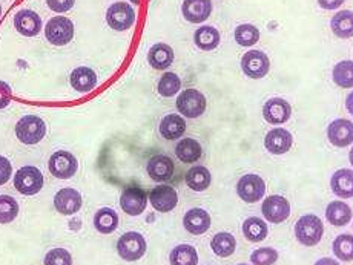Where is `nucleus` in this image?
Here are the masks:
<instances>
[{"instance_id": "f257e3e1", "label": "nucleus", "mask_w": 353, "mask_h": 265, "mask_svg": "<svg viewBox=\"0 0 353 265\" xmlns=\"http://www.w3.org/2000/svg\"><path fill=\"white\" fill-rule=\"evenodd\" d=\"M46 125L37 115H25L16 125V135L20 142L26 146H34L45 138Z\"/></svg>"}, {"instance_id": "f03ea898", "label": "nucleus", "mask_w": 353, "mask_h": 265, "mask_svg": "<svg viewBox=\"0 0 353 265\" xmlns=\"http://www.w3.org/2000/svg\"><path fill=\"white\" fill-rule=\"evenodd\" d=\"M324 233V226L321 220L315 215H304L298 220L295 226V236L303 246H316L320 244Z\"/></svg>"}, {"instance_id": "7ed1b4c3", "label": "nucleus", "mask_w": 353, "mask_h": 265, "mask_svg": "<svg viewBox=\"0 0 353 265\" xmlns=\"http://www.w3.org/2000/svg\"><path fill=\"white\" fill-rule=\"evenodd\" d=\"M43 175L34 166L20 167L14 176V187L17 192L26 196H32L39 193L43 187Z\"/></svg>"}, {"instance_id": "20e7f679", "label": "nucleus", "mask_w": 353, "mask_h": 265, "mask_svg": "<svg viewBox=\"0 0 353 265\" xmlns=\"http://www.w3.org/2000/svg\"><path fill=\"white\" fill-rule=\"evenodd\" d=\"M46 40L54 46H65L74 37V23L65 16L52 17L45 26Z\"/></svg>"}, {"instance_id": "39448f33", "label": "nucleus", "mask_w": 353, "mask_h": 265, "mask_svg": "<svg viewBox=\"0 0 353 265\" xmlns=\"http://www.w3.org/2000/svg\"><path fill=\"white\" fill-rule=\"evenodd\" d=\"M176 109L186 118H199L206 111V97L196 89L183 91L176 98Z\"/></svg>"}, {"instance_id": "423d86ee", "label": "nucleus", "mask_w": 353, "mask_h": 265, "mask_svg": "<svg viewBox=\"0 0 353 265\" xmlns=\"http://www.w3.org/2000/svg\"><path fill=\"white\" fill-rule=\"evenodd\" d=\"M135 19H137V14L132 6L126 2L112 3L106 12V22L115 31H128L132 28Z\"/></svg>"}, {"instance_id": "0eeeda50", "label": "nucleus", "mask_w": 353, "mask_h": 265, "mask_svg": "<svg viewBox=\"0 0 353 265\" xmlns=\"http://www.w3.org/2000/svg\"><path fill=\"white\" fill-rule=\"evenodd\" d=\"M117 251L125 261H139L146 253L145 237L137 232H128L117 242Z\"/></svg>"}, {"instance_id": "6e6552de", "label": "nucleus", "mask_w": 353, "mask_h": 265, "mask_svg": "<svg viewBox=\"0 0 353 265\" xmlns=\"http://www.w3.org/2000/svg\"><path fill=\"white\" fill-rule=\"evenodd\" d=\"M50 172L59 180H70L79 169L77 158L68 151H57L50 158Z\"/></svg>"}, {"instance_id": "1a4fd4ad", "label": "nucleus", "mask_w": 353, "mask_h": 265, "mask_svg": "<svg viewBox=\"0 0 353 265\" xmlns=\"http://www.w3.org/2000/svg\"><path fill=\"white\" fill-rule=\"evenodd\" d=\"M264 192H266V184H264L261 176L255 173L241 176L239 184H236V193L244 202L249 204L260 201L264 196Z\"/></svg>"}, {"instance_id": "9d476101", "label": "nucleus", "mask_w": 353, "mask_h": 265, "mask_svg": "<svg viewBox=\"0 0 353 265\" xmlns=\"http://www.w3.org/2000/svg\"><path fill=\"white\" fill-rule=\"evenodd\" d=\"M270 60L261 51H249L241 59V70L250 78H263L268 76Z\"/></svg>"}, {"instance_id": "9b49d317", "label": "nucleus", "mask_w": 353, "mask_h": 265, "mask_svg": "<svg viewBox=\"0 0 353 265\" xmlns=\"http://www.w3.org/2000/svg\"><path fill=\"white\" fill-rule=\"evenodd\" d=\"M148 195L140 187H128L120 196V206L123 212L131 216H139L145 212Z\"/></svg>"}, {"instance_id": "f8f14e48", "label": "nucleus", "mask_w": 353, "mask_h": 265, "mask_svg": "<svg viewBox=\"0 0 353 265\" xmlns=\"http://www.w3.org/2000/svg\"><path fill=\"white\" fill-rule=\"evenodd\" d=\"M263 215L264 218L274 224L284 222L290 215V204L284 196L272 195L263 202Z\"/></svg>"}, {"instance_id": "ddd939ff", "label": "nucleus", "mask_w": 353, "mask_h": 265, "mask_svg": "<svg viewBox=\"0 0 353 265\" xmlns=\"http://www.w3.org/2000/svg\"><path fill=\"white\" fill-rule=\"evenodd\" d=\"M149 201H151L152 207L161 213L171 212L176 207V202H179V195H176L175 189L168 184H160L152 192L149 193Z\"/></svg>"}, {"instance_id": "4468645a", "label": "nucleus", "mask_w": 353, "mask_h": 265, "mask_svg": "<svg viewBox=\"0 0 353 265\" xmlns=\"http://www.w3.org/2000/svg\"><path fill=\"white\" fill-rule=\"evenodd\" d=\"M327 138L336 147H347L353 142V123L345 118L332 121L327 127Z\"/></svg>"}, {"instance_id": "2eb2a0df", "label": "nucleus", "mask_w": 353, "mask_h": 265, "mask_svg": "<svg viewBox=\"0 0 353 265\" xmlns=\"http://www.w3.org/2000/svg\"><path fill=\"white\" fill-rule=\"evenodd\" d=\"M264 120L272 125H283L290 118L292 107L284 98H270L263 107Z\"/></svg>"}, {"instance_id": "dca6fc26", "label": "nucleus", "mask_w": 353, "mask_h": 265, "mask_svg": "<svg viewBox=\"0 0 353 265\" xmlns=\"http://www.w3.org/2000/svg\"><path fill=\"white\" fill-rule=\"evenodd\" d=\"M54 207L62 215H74L81 209V195L76 189H62L54 196Z\"/></svg>"}, {"instance_id": "f3484780", "label": "nucleus", "mask_w": 353, "mask_h": 265, "mask_svg": "<svg viewBox=\"0 0 353 265\" xmlns=\"http://www.w3.org/2000/svg\"><path fill=\"white\" fill-rule=\"evenodd\" d=\"M148 175L151 176L154 181L165 182L172 178L175 166L174 161L166 155H155L148 162Z\"/></svg>"}, {"instance_id": "a211bd4d", "label": "nucleus", "mask_w": 353, "mask_h": 265, "mask_svg": "<svg viewBox=\"0 0 353 265\" xmlns=\"http://www.w3.org/2000/svg\"><path fill=\"white\" fill-rule=\"evenodd\" d=\"M181 11L188 22L203 23L212 12V2L210 0H185Z\"/></svg>"}, {"instance_id": "6ab92c4d", "label": "nucleus", "mask_w": 353, "mask_h": 265, "mask_svg": "<svg viewBox=\"0 0 353 265\" xmlns=\"http://www.w3.org/2000/svg\"><path fill=\"white\" fill-rule=\"evenodd\" d=\"M14 26L17 32L22 34L25 37H34L37 36L42 30V19L31 10H22L14 16Z\"/></svg>"}, {"instance_id": "aec40b11", "label": "nucleus", "mask_w": 353, "mask_h": 265, "mask_svg": "<svg viewBox=\"0 0 353 265\" xmlns=\"http://www.w3.org/2000/svg\"><path fill=\"white\" fill-rule=\"evenodd\" d=\"M292 142H294L292 134L281 127H276L274 131H270L266 135V138H264V146H266L268 151L274 155H283L289 152Z\"/></svg>"}, {"instance_id": "412c9836", "label": "nucleus", "mask_w": 353, "mask_h": 265, "mask_svg": "<svg viewBox=\"0 0 353 265\" xmlns=\"http://www.w3.org/2000/svg\"><path fill=\"white\" fill-rule=\"evenodd\" d=\"M71 86L80 94H88L94 91V87L97 86V74L94 72L91 67L81 66V67H76L71 72Z\"/></svg>"}, {"instance_id": "4be33fe9", "label": "nucleus", "mask_w": 353, "mask_h": 265, "mask_svg": "<svg viewBox=\"0 0 353 265\" xmlns=\"http://www.w3.org/2000/svg\"><path fill=\"white\" fill-rule=\"evenodd\" d=\"M183 226L192 235L206 233L210 227V216L203 209H192L183 218Z\"/></svg>"}, {"instance_id": "5701e85b", "label": "nucleus", "mask_w": 353, "mask_h": 265, "mask_svg": "<svg viewBox=\"0 0 353 265\" xmlns=\"http://www.w3.org/2000/svg\"><path fill=\"white\" fill-rule=\"evenodd\" d=\"M148 62L154 70L165 71L174 62L172 47L166 43H155L148 54Z\"/></svg>"}, {"instance_id": "b1692460", "label": "nucleus", "mask_w": 353, "mask_h": 265, "mask_svg": "<svg viewBox=\"0 0 353 265\" xmlns=\"http://www.w3.org/2000/svg\"><path fill=\"white\" fill-rule=\"evenodd\" d=\"M330 187L339 198H353V171L349 169H341L332 175Z\"/></svg>"}, {"instance_id": "393cba45", "label": "nucleus", "mask_w": 353, "mask_h": 265, "mask_svg": "<svg viewBox=\"0 0 353 265\" xmlns=\"http://www.w3.org/2000/svg\"><path fill=\"white\" fill-rule=\"evenodd\" d=\"M186 132V121L176 114H169L160 123V134L165 140H179Z\"/></svg>"}, {"instance_id": "a878e982", "label": "nucleus", "mask_w": 353, "mask_h": 265, "mask_svg": "<svg viewBox=\"0 0 353 265\" xmlns=\"http://www.w3.org/2000/svg\"><path fill=\"white\" fill-rule=\"evenodd\" d=\"M201 146L200 142L194 138H183L175 147V155L181 162L192 165L201 158Z\"/></svg>"}, {"instance_id": "bb28decb", "label": "nucleus", "mask_w": 353, "mask_h": 265, "mask_svg": "<svg viewBox=\"0 0 353 265\" xmlns=\"http://www.w3.org/2000/svg\"><path fill=\"white\" fill-rule=\"evenodd\" d=\"M325 218L335 227L347 226L352 220V209L343 201H334L325 210Z\"/></svg>"}, {"instance_id": "cd10ccee", "label": "nucleus", "mask_w": 353, "mask_h": 265, "mask_svg": "<svg viewBox=\"0 0 353 265\" xmlns=\"http://www.w3.org/2000/svg\"><path fill=\"white\" fill-rule=\"evenodd\" d=\"M210 181H212V176L205 166H195L189 169L186 173V184L195 192H205L210 186Z\"/></svg>"}, {"instance_id": "c85d7f7f", "label": "nucleus", "mask_w": 353, "mask_h": 265, "mask_svg": "<svg viewBox=\"0 0 353 265\" xmlns=\"http://www.w3.org/2000/svg\"><path fill=\"white\" fill-rule=\"evenodd\" d=\"M332 31L339 39L353 37V12L352 11H339L332 17Z\"/></svg>"}, {"instance_id": "c756f323", "label": "nucleus", "mask_w": 353, "mask_h": 265, "mask_svg": "<svg viewBox=\"0 0 353 265\" xmlns=\"http://www.w3.org/2000/svg\"><path fill=\"white\" fill-rule=\"evenodd\" d=\"M194 42L203 51H212L220 45V32L214 26H201L194 34Z\"/></svg>"}, {"instance_id": "7c9ffc66", "label": "nucleus", "mask_w": 353, "mask_h": 265, "mask_svg": "<svg viewBox=\"0 0 353 265\" xmlns=\"http://www.w3.org/2000/svg\"><path fill=\"white\" fill-rule=\"evenodd\" d=\"M94 227L97 229V232L103 235H110L115 232V229L119 227V216L112 209H100L94 216Z\"/></svg>"}, {"instance_id": "2f4dec72", "label": "nucleus", "mask_w": 353, "mask_h": 265, "mask_svg": "<svg viewBox=\"0 0 353 265\" xmlns=\"http://www.w3.org/2000/svg\"><path fill=\"white\" fill-rule=\"evenodd\" d=\"M210 247H212L214 253L216 256L228 257V256H230L235 251L236 241H235V237L230 235V233L221 232V233H216L212 237V241H210Z\"/></svg>"}, {"instance_id": "473e14b6", "label": "nucleus", "mask_w": 353, "mask_h": 265, "mask_svg": "<svg viewBox=\"0 0 353 265\" xmlns=\"http://www.w3.org/2000/svg\"><path fill=\"white\" fill-rule=\"evenodd\" d=\"M169 261H171V265H196L199 264V255L192 246L181 244L171 251Z\"/></svg>"}, {"instance_id": "72a5a7b5", "label": "nucleus", "mask_w": 353, "mask_h": 265, "mask_svg": "<svg viewBox=\"0 0 353 265\" xmlns=\"http://www.w3.org/2000/svg\"><path fill=\"white\" fill-rule=\"evenodd\" d=\"M268 226L263 220L249 218L243 224V235L250 242H260L268 236Z\"/></svg>"}, {"instance_id": "f704fd0d", "label": "nucleus", "mask_w": 353, "mask_h": 265, "mask_svg": "<svg viewBox=\"0 0 353 265\" xmlns=\"http://www.w3.org/2000/svg\"><path fill=\"white\" fill-rule=\"evenodd\" d=\"M335 85L339 87H353V62L350 60H344L339 62L332 72Z\"/></svg>"}, {"instance_id": "c9c22d12", "label": "nucleus", "mask_w": 353, "mask_h": 265, "mask_svg": "<svg viewBox=\"0 0 353 265\" xmlns=\"http://www.w3.org/2000/svg\"><path fill=\"white\" fill-rule=\"evenodd\" d=\"M235 40L241 46H254L260 40V31L254 25H240L235 30Z\"/></svg>"}, {"instance_id": "e433bc0d", "label": "nucleus", "mask_w": 353, "mask_h": 265, "mask_svg": "<svg viewBox=\"0 0 353 265\" xmlns=\"http://www.w3.org/2000/svg\"><path fill=\"white\" fill-rule=\"evenodd\" d=\"M334 253L341 261H353V236L339 235L334 242Z\"/></svg>"}, {"instance_id": "4c0bfd02", "label": "nucleus", "mask_w": 353, "mask_h": 265, "mask_svg": "<svg viewBox=\"0 0 353 265\" xmlns=\"http://www.w3.org/2000/svg\"><path fill=\"white\" fill-rule=\"evenodd\" d=\"M19 213L17 201L8 195H0V224H10Z\"/></svg>"}, {"instance_id": "58836bf2", "label": "nucleus", "mask_w": 353, "mask_h": 265, "mask_svg": "<svg viewBox=\"0 0 353 265\" xmlns=\"http://www.w3.org/2000/svg\"><path fill=\"white\" fill-rule=\"evenodd\" d=\"M181 87V80L174 72H166L163 74V77L159 81V94L161 97H172L176 92L180 91Z\"/></svg>"}, {"instance_id": "ea45409f", "label": "nucleus", "mask_w": 353, "mask_h": 265, "mask_svg": "<svg viewBox=\"0 0 353 265\" xmlns=\"http://www.w3.org/2000/svg\"><path fill=\"white\" fill-rule=\"evenodd\" d=\"M45 265H72V256L65 248H52L45 256Z\"/></svg>"}, {"instance_id": "a19ab883", "label": "nucleus", "mask_w": 353, "mask_h": 265, "mask_svg": "<svg viewBox=\"0 0 353 265\" xmlns=\"http://www.w3.org/2000/svg\"><path fill=\"white\" fill-rule=\"evenodd\" d=\"M278 259V251L274 248L264 247L255 250L252 256H250V261L254 265H272Z\"/></svg>"}, {"instance_id": "79ce46f5", "label": "nucleus", "mask_w": 353, "mask_h": 265, "mask_svg": "<svg viewBox=\"0 0 353 265\" xmlns=\"http://www.w3.org/2000/svg\"><path fill=\"white\" fill-rule=\"evenodd\" d=\"M12 175V166L8 158H5L3 155H0V186L6 184L10 181Z\"/></svg>"}, {"instance_id": "37998d69", "label": "nucleus", "mask_w": 353, "mask_h": 265, "mask_svg": "<svg viewBox=\"0 0 353 265\" xmlns=\"http://www.w3.org/2000/svg\"><path fill=\"white\" fill-rule=\"evenodd\" d=\"M46 3L54 12H66L72 8L76 0H46Z\"/></svg>"}, {"instance_id": "c03bdc74", "label": "nucleus", "mask_w": 353, "mask_h": 265, "mask_svg": "<svg viewBox=\"0 0 353 265\" xmlns=\"http://www.w3.org/2000/svg\"><path fill=\"white\" fill-rule=\"evenodd\" d=\"M10 103H11V87L6 85L5 81H0V109H5Z\"/></svg>"}, {"instance_id": "a18cd8bd", "label": "nucleus", "mask_w": 353, "mask_h": 265, "mask_svg": "<svg viewBox=\"0 0 353 265\" xmlns=\"http://www.w3.org/2000/svg\"><path fill=\"white\" fill-rule=\"evenodd\" d=\"M324 10H336L344 3V0H318Z\"/></svg>"}, {"instance_id": "49530a36", "label": "nucleus", "mask_w": 353, "mask_h": 265, "mask_svg": "<svg viewBox=\"0 0 353 265\" xmlns=\"http://www.w3.org/2000/svg\"><path fill=\"white\" fill-rule=\"evenodd\" d=\"M315 265H339L335 259H330V257H323L318 262H315Z\"/></svg>"}, {"instance_id": "de8ad7c7", "label": "nucleus", "mask_w": 353, "mask_h": 265, "mask_svg": "<svg viewBox=\"0 0 353 265\" xmlns=\"http://www.w3.org/2000/svg\"><path fill=\"white\" fill-rule=\"evenodd\" d=\"M345 107H347V111L353 115V92H350L347 95V100H345Z\"/></svg>"}, {"instance_id": "09e8293b", "label": "nucleus", "mask_w": 353, "mask_h": 265, "mask_svg": "<svg viewBox=\"0 0 353 265\" xmlns=\"http://www.w3.org/2000/svg\"><path fill=\"white\" fill-rule=\"evenodd\" d=\"M349 158H350V165L353 166V147H352V151H350V155H349Z\"/></svg>"}, {"instance_id": "8fccbe9b", "label": "nucleus", "mask_w": 353, "mask_h": 265, "mask_svg": "<svg viewBox=\"0 0 353 265\" xmlns=\"http://www.w3.org/2000/svg\"><path fill=\"white\" fill-rule=\"evenodd\" d=\"M132 2H134L135 5H139V3H140V0H132Z\"/></svg>"}, {"instance_id": "3c124183", "label": "nucleus", "mask_w": 353, "mask_h": 265, "mask_svg": "<svg viewBox=\"0 0 353 265\" xmlns=\"http://www.w3.org/2000/svg\"><path fill=\"white\" fill-rule=\"evenodd\" d=\"M0 16H2V6H0Z\"/></svg>"}, {"instance_id": "603ef678", "label": "nucleus", "mask_w": 353, "mask_h": 265, "mask_svg": "<svg viewBox=\"0 0 353 265\" xmlns=\"http://www.w3.org/2000/svg\"><path fill=\"white\" fill-rule=\"evenodd\" d=\"M239 265H246V264H239Z\"/></svg>"}]
</instances>
